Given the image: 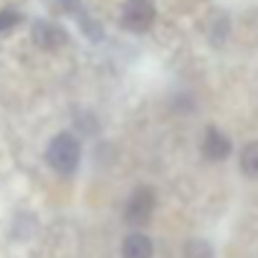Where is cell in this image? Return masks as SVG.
Segmentation results:
<instances>
[{
    "instance_id": "cell-1",
    "label": "cell",
    "mask_w": 258,
    "mask_h": 258,
    "mask_svg": "<svg viewBox=\"0 0 258 258\" xmlns=\"http://www.w3.org/2000/svg\"><path fill=\"white\" fill-rule=\"evenodd\" d=\"M79 155H81V147H79V142H76L71 135H58V137H53V142L48 145V152H46L48 165H51L56 172H63V175H69V172L76 170Z\"/></svg>"
},
{
    "instance_id": "cell-2",
    "label": "cell",
    "mask_w": 258,
    "mask_h": 258,
    "mask_svg": "<svg viewBox=\"0 0 258 258\" xmlns=\"http://www.w3.org/2000/svg\"><path fill=\"white\" fill-rule=\"evenodd\" d=\"M155 21V6L150 0H126L124 8H121V23L126 31H135L142 33L152 26Z\"/></svg>"
},
{
    "instance_id": "cell-3",
    "label": "cell",
    "mask_w": 258,
    "mask_h": 258,
    "mask_svg": "<svg viewBox=\"0 0 258 258\" xmlns=\"http://www.w3.org/2000/svg\"><path fill=\"white\" fill-rule=\"evenodd\" d=\"M152 210H155V192L150 187H140V190H135L132 198H129L124 218H126L129 225H145L152 218Z\"/></svg>"
},
{
    "instance_id": "cell-4",
    "label": "cell",
    "mask_w": 258,
    "mask_h": 258,
    "mask_svg": "<svg viewBox=\"0 0 258 258\" xmlns=\"http://www.w3.org/2000/svg\"><path fill=\"white\" fill-rule=\"evenodd\" d=\"M203 155L210 160V162H218V160H225L230 155V140L218 132V129H208L205 132V140H203Z\"/></svg>"
},
{
    "instance_id": "cell-5",
    "label": "cell",
    "mask_w": 258,
    "mask_h": 258,
    "mask_svg": "<svg viewBox=\"0 0 258 258\" xmlns=\"http://www.w3.org/2000/svg\"><path fill=\"white\" fill-rule=\"evenodd\" d=\"M121 258H152V240L145 233H132L121 245Z\"/></svg>"
},
{
    "instance_id": "cell-6",
    "label": "cell",
    "mask_w": 258,
    "mask_h": 258,
    "mask_svg": "<svg viewBox=\"0 0 258 258\" xmlns=\"http://www.w3.org/2000/svg\"><path fill=\"white\" fill-rule=\"evenodd\" d=\"M33 41L41 48H58L63 43V31L51 26V23H36L33 28Z\"/></svg>"
},
{
    "instance_id": "cell-7",
    "label": "cell",
    "mask_w": 258,
    "mask_h": 258,
    "mask_svg": "<svg viewBox=\"0 0 258 258\" xmlns=\"http://www.w3.org/2000/svg\"><path fill=\"white\" fill-rule=\"evenodd\" d=\"M240 167L248 177H258V142L245 145V150L240 152Z\"/></svg>"
},
{
    "instance_id": "cell-8",
    "label": "cell",
    "mask_w": 258,
    "mask_h": 258,
    "mask_svg": "<svg viewBox=\"0 0 258 258\" xmlns=\"http://www.w3.org/2000/svg\"><path fill=\"white\" fill-rule=\"evenodd\" d=\"M185 258H213V250L205 240H192V243H187Z\"/></svg>"
},
{
    "instance_id": "cell-9",
    "label": "cell",
    "mask_w": 258,
    "mask_h": 258,
    "mask_svg": "<svg viewBox=\"0 0 258 258\" xmlns=\"http://www.w3.org/2000/svg\"><path fill=\"white\" fill-rule=\"evenodd\" d=\"M18 23V16L16 13H0V31H8Z\"/></svg>"
}]
</instances>
